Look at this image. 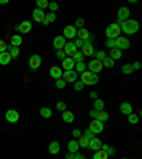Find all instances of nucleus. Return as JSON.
Listing matches in <instances>:
<instances>
[{
    "mask_svg": "<svg viewBox=\"0 0 142 159\" xmlns=\"http://www.w3.org/2000/svg\"><path fill=\"white\" fill-rule=\"evenodd\" d=\"M119 29L122 30L125 34H135L139 30V23H138V20L128 19L119 24Z\"/></svg>",
    "mask_w": 142,
    "mask_h": 159,
    "instance_id": "f257e3e1",
    "label": "nucleus"
},
{
    "mask_svg": "<svg viewBox=\"0 0 142 159\" xmlns=\"http://www.w3.org/2000/svg\"><path fill=\"white\" fill-rule=\"evenodd\" d=\"M84 85H95L99 83V77L98 74H94L91 71H84L81 74V80H80Z\"/></svg>",
    "mask_w": 142,
    "mask_h": 159,
    "instance_id": "f03ea898",
    "label": "nucleus"
},
{
    "mask_svg": "<svg viewBox=\"0 0 142 159\" xmlns=\"http://www.w3.org/2000/svg\"><path fill=\"white\" fill-rule=\"evenodd\" d=\"M105 36L108 40H115L121 36V29H119L118 23H111L105 29Z\"/></svg>",
    "mask_w": 142,
    "mask_h": 159,
    "instance_id": "7ed1b4c3",
    "label": "nucleus"
},
{
    "mask_svg": "<svg viewBox=\"0 0 142 159\" xmlns=\"http://www.w3.org/2000/svg\"><path fill=\"white\" fill-rule=\"evenodd\" d=\"M103 63L99 61V60H97V58H94V60H91L88 63V71H91V73H94V74H98V73H101L103 71Z\"/></svg>",
    "mask_w": 142,
    "mask_h": 159,
    "instance_id": "20e7f679",
    "label": "nucleus"
},
{
    "mask_svg": "<svg viewBox=\"0 0 142 159\" xmlns=\"http://www.w3.org/2000/svg\"><path fill=\"white\" fill-rule=\"evenodd\" d=\"M89 131L95 135V134H101L104 131V122H101V121H98V119H93L91 121V124H89Z\"/></svg>",
    "mask_w": 142,
    "mask_h": 159,
    "instance_id": "39448f33",
    "label": "nucleus"
},
{
    "mask_svg": "<svg viewBox=\"0 0 142 159\" xmlns=\"http://www.w3.org/2000/svg\"><path fill=\"white\" fill-rule=\"evenodd\" d=\"M129 46H131V43H129V40L126 39V37H122V36H119L118 39H115V47L118 50H128Z\"/></svg>",
    "mask_w": 142,
    "mask_h": 159,
    "instance_id": "423d86ee",
    "label": "nucleus"
},
{
    "mask_svg": "<svg viewBox=\"0 0 142 159\" xmlns=\"http://www.w3.org/2000/svg\"><path fill=\"white\" fill-rule=\"evenodd\" d=\"M29 66H30V68L33 70V71H37V70L40 68V66H41V57H40L39 54L31 56L29 58Z\"/></svg>",
    "mask_w": 142,
    "mask_h": 159,
    "instance_id": "0eeeda50",
    "label": "nucleus"
},
{
    "mask_svg": "<svg viewBox=\"0 0 142 159\" xmlns=\"http://www.w3.org/2000/svg\"><path fill=\"white\" fill-rule=\"evenodd\" d=\"M6 121L7 122H10V124H16L17 121H19V118H20V114L17 112L16 109H7L6 111Z\"/></svg>",
    "mask_w": 142,
    "mask_h": 159,
    "instance_id": "6e6552de",
    "label": "nucleus"
},
{
    "mask_svg": "<svg viewBox=\"0 0 142 159\" xmlns=\"http://www.w3.org/2000/svg\"><path fill=\"white\" fill-rule=\"evenodd\" d=\"M129 16H131V11H129V9H128V7H125V6H122L121 9L118 10V21H117V23L121 24L122 21L128 20Z\"/></svg>",
    "mask_w": 142,
    "mask_h": 159,
    "instance_id": "1a4fd4ad",
    "label": "nucleus"
},
{
    "mask_svg": "<svg viewBox=\"0 0 142 159\" xmlns=\"http://www.w3.org/2000/svg\"><path fill=\"white\" fill-rule=\"evenodd\" d=\"M81 53L84 54V57H93L94 54H95V51H94V46L89 41H84V46L83 48H81Z\"/></svg>",
    "mask_w": 142,
    "mask_h": 159,
    "instance_id": "9d476101",
    "label": "nucleus"
},
{
    "mask_svg": "<svg viewBox=\"0 0 142 159\" xmlns=\"http://www.w3.org/2000/svg\"><path fill=\"white\" fill-rule=\"evenodd\" d=\"M61 78L66 81V83H76L77 81V73L74 70H70V71H64L63 73V77Z\"/></svg>",
    "mask_w": 142,
    "mask_h": 159,
    "instance_id": "9b49d317",
    "label": "nucleus"
},
{
    "mask_svg": "<svg viewBox=\"0 0 142 159\" xmlns=\"http://www.w3.org/2000/svg\"><path fill=\"white\" fill-rule=\"evenodd\" d=\"M31 21H29V20H24L23 23H20V26H16V30L17 31H20V33L23 34H27L31 31Z\"/></svg>",
    "mask_w": 142,
    "mask_h": 159,
    "instance_id": "f8f14e48",
    "label": "nucleus"
},
{
    "mask_svg": "<svg viewBox=\"0 0 142 159\" xmlns=\"http://www.w3.org/2000/svg\"><path fill=\"white\" fill-rule=\"evenodd\" d=\"M64 39H68V40H71V39H76L77 37V29L74 26H66L64 27Z\"/></svg>",
    "mask_w": 142,
    "mask_h": 159,
    "instance_id": "ddd939ff",
    "label": "nucleus"
},
{
    "mask_svg": "<svg viewBox=\"0 0 142 159\" xmlns=\"http://www.w3.org/2000/svg\"><path fill=\"white\" fill-rule=\"evenodd\" d=\"M66 39H64L63 36H56L54 37V40H53V47L56 50H63L64 48V46H66Z\"/></svg>",
    "mask_w": 142,
    "mask_h": 159,
    "instance_id": "4468645a",
    "label": "nucleus"
},
{
    "mask_svg": "<svg viewBox=\"0 0 142 159\" xmlns=\"http://www.w3.org/2000/svg\"><path fill=\"white\" fill-rule=\"evenodd\" d=\"M101 146H103V142H101L99 138H95V136H94L93 139H89L88 149H93L94 152H95V151H99V149H101Z\"/></svg>",
    "mask_w": 142,
    "mask_h": 159,
    "instance_id": "2eb2a0df",
    "label": "nucleus"
},
{
    "mask_svg": "<svg viewBox=\"0 0 142 159\" xmlns=\"http://www.w3.org/2000/svg\"><path fill=\"white\" fill-rule=\"evenodd\" d=\"M64 53H66V56H68V57H71L73 58L74 57V54L77 53V48H76V46H74L71 41H67L66 43V46H64Z\"/></svg>",
    "mask_w": 142,
    "mask_h": 159,
    "instance_id": "dca6fc26",
    "label": "nucleus"
},
{
    "mask_svg": "<svg viewBox=\"0 0 142 159\" xmlns=\"http://www.w3.org/2000/svg\"><path fill=\"white\" fill-rule=\"evenodd\" d=\"M48 74H50V77H51V78L60 80L61 77H63V70L60 68V67H57V66H53L51 68H50Z\"/></svg>",
    "mask_w": 142,
    "mask_h": 159,
    "instance_id": "f3484780",
    "label": "nucleus"
},
{
    "mask_svg": "<svg viewBox=\"0 0 142 159\" xmlns=\"http://www.w3.org/2000/svg\"><path fill=\"white\" fill-rule=\"evenodd\" d=\"M44 17H46V13H44L43 10H40V9H34L33 10V20H34V21L43 23V21H44Z\"/></svg>",
    "mask_w": 142,
    "mask_h": 159,
    "instance_id": "a211bd4d",
    "label": "nucleus"
},
{
    "mask_svg": "<svg viewBox=\"0 0 142 159\" xmlns=\"http://www.w3.org/2000/svg\"><path fill=\"white\" fill-rule=\"evenodd\" d=\"M77 39H80V40H83V41H88V39H89V31L87 29H78L77 30Z\"/></svg>",
    "mask_w": 142,
    "mask_h": 159,
    "instance_id": "6ab92c4d",
    "label": "nucleus"
},
{
    "mask_svg": "<svg viewBox=\"0 0 142 159\" xmlns=\"http://www.w3.org/2000/svg\"><path fill=\"white\" fill-rule=\"evenodd\" d=\"M21 43H23V39H21V36H20V34H13V36L10 37V46L19 47V48H20Z\"/></svg>",
    "mask_w": 142,
    "mask_h": 159,
    "instance_id": "aec40b11",
    "label": "nucleus"
},
{
    "mask_svg": "<svg viewBox=\"0 0 142 159\" xmlns=\"http://www.w3.org/2000/svg\"><path fill=\"white\" fill-rule=\"evenodd\" d=\"M74 66H76V63H74V60L71 58V57H66V58L63 60V68L66 70V71L74 70Z\"/></svg>",
    "mask_w": 142,
    "mask_h": 159,
    "instance_id": "412c9836",
    "label": "nucleus"
},
{
    "mask_svg": "<svg viewBox=\"0 0 142 159\" xmlns=\"http://www.w3.org/2000/svg\"><path fill=\"white\" fill-rule=\"evenodd\" d=\"M67 148H68V152L71 153H77L80 149V145H78V141L77 139H71L68 142V145H67Z\"/></svg>",
    "mask_w": 142,
    "mask_h": 159,
    "instance_id": "4be33fe9",
    "label": "nucleus"
},
{
    "mask_svg": "<svg viewBox=\"0 0 142 159\" xmlns=\"http://www.w3.org/2000/svg\"><path fill=\"white\" fill-rule=\"evenodd\" d=\"M60 142H57V141H53V142H50L48 145V152L51 153V155H57V153L60 152Z\"/></svg>",
    "mask_w": 142,
    "mask_h": 159,
    "instance_id": "5701e85b",
    "label": "nucleus"
},
{
    "mask_svg": "<svg viewBox=\"0 0 142 159\" xmlns=\"http://www.w3.org/2000/svg\"><path fill=\"white\" fill-rule=\"evenodd\" d=\"M61 118H63V121L67 124L74 122V114L71 112V111H68V109H66V111L61 114Z\"/></svg>",
    "mask_w": 142,
    "mask_h": 159,
    "instance_id": "b1692460",
    "label": "nucleus"
},
{
    "mask_svg": "<svg viewBox=\"0 0 142 159\" xmlns=\"http://www.w3.org/2000/svg\"><path fill=\"white\" fill-rule=\"evenodd\" d=\"M119 111L122 114H125V115H129V114H132V105L129 102H122L119 105Z\"/></svg>",
    "mask_w": 142,
    "mask_h": 159,
    "instance_id": "393cba45",
    "label": "nucleus"
},
{
    "mask_svg": "<svg viewBox=\"0 0 142 159\" xmlns=\"http://www.w3.org/2000/svg\"><path fill=\"white\" fill-rule=\"evenodd\" d=\"M11 61V57H10L9 51H4V53H0V64L2 66H7V64Z\"/></svg>",
    "mask_w": 142,
    "mask_h": 159,
    "instance_id": "a878e982",
    "label": "nucleus"
},
{
    "mask_svg": "<svg viewBox=\"0 0 142 159\" xmlns=\"http://www.w3.org/2000/svg\"><path fill=\"white\" fill-rule=\"evenodd\" d=\"M56 19H57L56 13H51V11H48V13H46V17H44L43 24H44V26H48L50 23H53V21H56Z\"/></svg>",
    "mask_w": 142,
    "mask_h": 159,
    "instance_id": "bb28decb",
    "label": "nucleus"
},
{
    "mask_svg": "<svg viewBox=\"0 0 142 159\" xmlns=\"http://www.w3.org/2000/svg\"><path fill=\"white\" fill-rule=\"evenodd\" d=\"M108 57H111L114 61H115V60H119L121 57H122V51H121V50H118V48H111Z\"/></svg>",
    "mask_w": 142,
    "mask_h": 159,
    "instance_id": "cd10ccee",
    "label": "nucleus"
},
{
    "mask_svg": "<svg viewBox=\"0 0 142 159\" xmlns=\"http://www.w3.org/2000/svg\"><path fill=\"white\" fill-rule=\"evenodd\" d=\"M95 119H98V121H101V122H105V121H108L109 119V115L105 112V111H97V115H95Z\"/></svg>",
    "mask_w": 142,
    "mask_h": 159,
    "instance_id": "c85d7f7f",
    "label": "nucleus"
},
{
    "mask_svg": "<svg viewBox=\"0 0 142 159\" xmlns=\"http://www.w3.org/2000/svg\"><path fill=\"white\" fill-rule=\"evenodd\" d=\"M7 51H9L10 57H11V60H13V58H17V57H19V54H20V48H19V47H13V46H9Z\"/></svg>",
    "mask_w": 142,
    "mask_h": 159,
    "instance_id": "c756f323",
    "label": "nucleus"
},
{
    "mask_svg": "<svg viewBox=\"0 0 142 159\" xmlns=\"http://www.w3.org/2000/svg\"><path fill=\"white\" fill-rule=\"evenodd\" d=\"M104 107H105V102H104L101 98L94 99V109H95V111H103Z\"/></svg>",
    "mask_w": 142,
    "mask_h": 159,
    "instance_id": "7c9ffc66",
    "label": "nucleus"
},
{
    "mask_svg": "<svg viewBox=\"0 0 142 159\" xmlns=\"http://www.w3.org/2000/svg\"><path fill=\"white\" fill-rule=\"evenodd\" d=\"M78 145H80V148H85V149H88V142H89V139L87 138V136H84V135H81L78 139Z\"/></svg>",
    "mask_w": 142,
    "mask_h": 159,
    "instance_id": "2f4dec72",
    "label": "nucleus"
},
{
    "mask_svg": "<svg viewBox=\"0 0 142 159\" xmlns=\"http://www.w3.org/2000/svg\"><path fill=\"white\" fill-rule=\"evenodd\" d=\"M40 115L43 116V118H51V115H53V111H51L48 107H43V108L40 109Z\"/></svg>",
    "mask_w": 142,
    "mask_h": 159,
    "instance_id": "473e14b6",
    "label": "nucleus"
},
{
    "mask_svg": "<svg viewBox=\"0 0 142 159\" xmlns=\"http://www.w3.org/2000/svg\"><path fill=\"white\" fill-rule=\"evenodd\" d=\"M121 71H122V74H126V75H129V74H132L135 70H134L132 64H124V66L121 67Z\"/></svg>",
    "mask_w": 142,
    "mask_h": 159,
    "instance_id": "72a5a7b5",
    "label": "nucleus"
},
{
    "mask_svg": "<svg viewBox=\"0 0 142 159\" xmlns=\"http://www.w3.org/2000/svg\"><path fill=\"white\" fill-rule=\"evenodd\" d=\"M101 63H103V67H105V68H112V67H114V63H115V61H114L111 57L107 56L105 58L101 61Z\"/></svg>",
    "mask_w": 142,
    "mask_h": 159,
    "instance_id": "f704fd0d",
    "label": "nucleus"
},
{
    "mask_svg": "<svg viewBox=\"0 0 142 159\" xmlns=\"http://www.w3.org/2000/svg\"><path fill=\"white\" fill-rule=\"evenodd\" d=\"M93 159H109V156L104 152L103 149H99V151H95V152H94Z\"/></svg>",
    "mask_w": 142,
    "mask_h": 159,
    "instance_id": "c9c22d12",
    "label": "nucleus"
},
{
    "mask_svg": "<svg viewBox=\"0 0 142 159\" xmlns=\"http://www.w3.org/2000/svg\"><path fill=\"white\" fill-rule=\"evenodd\" d=\"M84 58H85V57H84V54L81 53V50H77V53L74 54V57H73V60H74V63H84Z\"/></svg>",
    "mask_w": 142,
    "mask_h": 159,
    "instance_id": "e433bc0d",
    "label": "nucleus"
},
{
    "mask_svg": "<svg viewBox=\"0 0 142 159\" xmlns=\"http://www.w3.org/2000/svg\"><path fill=\"white\" fill-rule=\"evenodd\" d=\"M74 68H76L74 71H76L77 74H83L84 71H87V70H85V68H87V66H85L84 63H77L76 66H74Z\"/></svg>",
    "mask_w": 142,
    "mask_h": 159,
    "instance_id": "4c0bfd02",
    "label": "nucleus"
},
{
    "mask_svg": "<svg viewBox=\"0 0 142 159\" xmlns=\"http://www.w3.org/2000/svg\"><path fill=\"white\" fill-rule=\"evenodd\" d=\"M101 149H103L104 152L107 153V155H115V149L112 148V146H109V145H105V143H103V146H101Z\"/></svg>",
    "mask_w": 142,
    "mask_h": 159,
    "instance_id": "58836bf2",
    "label": "nucleus"
},
{
    "mask_svg": "<svg viewBox=\"0 0 142 159\" xmlns=\"http://www.w3.org/2000/svg\"><path fill=\"white\" fill-rule=\"evenodd\" d=\"M139 121V115L138 114H129L128 115V122L132 124V125H135V124H138Z\"/></svg>",
    "mask_w": 142,
    "mask_h": 159,
    "instance_id": "ea45409f",
    "label": "nucleus"
},
{
    "mask_svg": "<svg viewBox=\"0 0 142 159\" xmlns=\"http://www.w3.org/2000/svg\"><path fill=\"white\" fill-rule=\"evenodd\" d=\"M36 4H37V9L40 10H44L46 7H48V2L47 0H37Z\"/></svg>",
    "mask_w": 142,
    "mask_h": 159,
    "instance_id": "a19ab883",
    "label": "nucleus"
},
{
    "mask_svg": "<svg viewBox=\"0 0 142 159\" xmlns=\"http://www.w3.org/2000/svg\"><path fill=\"white\" fill-rule=\"evenodd\" d=\"M56 108L58 109V111H61V112H64L67 109V104L64 102V101H58V102L56 104Z\"/></svg>",
    "mask_w": 142,
    "mask_h": 159,
    "instance_id": "79ce46f5",
    "label": "nucleus"
},
{
    "mask_svg": "<svg viewBox=\"0 0 142 159\" xmlns=\"http://www.w3.org/2000/svg\"><path fill=\"white\" fill-rule=\"evenodd\" d=\"M94 56L97 57V60H99V61H103V60L107 57V53H105V51H103V50H99V51H97V53L94 54Z\"/></svg>",
    "mask_w": 142,
    "mask_h": 159,
    "instance_id": "37998d69",
    "label": "nucleus"
},
{
    "mask_svg": "<svg viewBox=\"0 0 142 159\" xmlns=\"http://www.w3.org/2000/svg\"><path fill=\"white\" fill-rule=\"evenodd\" d=\"M66 81H64L63 78H60V80H56V87L58 89H61V88H66Z\"/></svg>",
    "mask_w": 142,
    "mask_h": 159,
    "instance_id": "c03bdc74",
    "label": "nucleus"
},
{
    "mask_svg": "<svg viewBox=\"0 0 142 159\" xmlns=\"http://www.w3.org/2000/svg\"><path fill=\"white\" fill-rule=\"evenodd\" d=\"M83 88H84V84L77 80L76 83H74V89H76V91H83Z\"/></svg>",
    "mask_w": 142,
    "mask_h": 159,
    "instance_id": "a18cd8bd",
    "label": "nucleus"
},
{
    "mask_svg": "<svg viewBox=\"0 0 142 159\" xmlns=\"http://www.w3.org/2000/svg\"><path fill=\"white\" fill-rule=\"evenodd\" d=\"M7 48H9V46H7L6 41H4V40H0V53L7 51Z\"/></svg>",
    "mask_w": 142,
    "mask_h": 159,
    "instance_id": "49530a36",
    "label": "nucleus"
},
{
    "mask_svg": "<svg viewBox=\"0 0 142 159\" xmlns=\"http://www.w3.org/2000/svg\"><path fill=\"white\" fill-rule=\"evenodd\" d=\"M48 9H50V11L51 13H56L57 10H58V3H48Z\"/></svg>",
    "mask_w": 142,
    "mask_h": 159,
    "instance_id": "de8ad7c7",
    "label": "nucleus"
},
{
    "mask_svg": "<svg viewBox=\"0 0 142 159\" xmlns=\"http://www.w3.org/2000/svg\"><path fill=\"white\" fill-rule=\"evenodd\" d=\"M77 29V27H78V29H83L84 27V19L83 17H78V19L76 20V26H74Z\"/></svg>",
    "mask_w": 142,
    "mask_h": 159,
    "instance_id": "09e8293b",
    "label": "nucleus"
},
{
    "mask_svg": "<svg viewBox=\"0 0 142 159\" xmlns=\"http://www.w3.org/2000/svg\"><path fill=\"white\" fill-rule=\"evenodd\" d=\"M56 57H57V58H60L61 61H63V60L66 58V53H64V50H57Z\"/></svg>",
    "mask_w": 142,
    "mask_h": 159,
    "instance_id": "8fccbe9b",
    "label": "nucleus"
},
{
    "mask_svg": "<svg viewBox=\"0 0 142 159\" xmlns=\"http://www.w3.org/2000/svg\"><path fill=\"white\" fill-rule=\"evenodd\" d=\"M105 46L108 47L109 50H111V48H117V47H115V40H107V41H105Z\"/></svg>",
    "mask_w": 142,
    "mask_h": 159,
    "instance_id": "3c124183",
    "label": "nucleus"
},
{
    "mask_svg": "<svg viewBox=\"0 0 142 159\" xmlns=\"http://www.w3.org/2000/svg\"><path fill=\"white\" fill-rule=\"evenodd\" d=\"M73 44H74V46H76V48L78 50V48H83V46H84V41H83V40H80V39H77Z\"/></svg>",
    "mask_w": 142,
    "mask_h": 159,
    "instance_id": "603ef678",
    "label": "nucleus"
},
{
    "mask_svg": "<svg viewBox=\"0 0 142 159\" xmlns=\"http://www.w3.org/2000/svg\"><path fill=\"white\" fill-rule=\"evenodd\" d=\"M84 136H87L88 139H93L94 138V134L89 131V129H85V132H84Z\"/></svg>",
    "mask_w": 142,
    "mask_h": 159,
    "instance_id": "864d4df0",
    "label": "nucleus"
},
{
    "mask_svg": "<svg viewBox=\"0 0 142 159\" xmlns=\"http://www.w3.org/2000/svg\"><path fill=\"white\" fill-rule=\"evenodd\" d=\"M81 135H83V134H81V131H80V129H73V136H76V138L78 139Z\"/></svg>",
    "mask_w": 142,
    "mask_h": 159,
    "instance_id": "5fc2aeb1",
    "label": "nucleus"
},
{
    "mask_svg": "<svg viewBox=\"0 0 142 159\" xmlns=\"http://www.w3.org/2000/svg\"><path fill=\"white\" fill-rule=\"evenodd\" d=\"M74 159H87V158H85V156L83 155V153L77 152V153H74Z\"/></svg>",
    "mask_w": 142,
    "mask_h": 159,
    "instance_id": "6e6d98bb",
    "label": "nucleus"
},
{
    "mask_svg": "<svg viewBox=\"0 0 142 159\" xmlns=\"http://www.w3.org/2000/svg\"><path fill=\"white\" fill-rule=\"evenodd\" d=\"M132 67H134V70H135V71H136V70H139V68H141V63H139V61H135V63L132 64Z\"/></svg>",
    "mask_w": 142,
    "mask_h": 159,
    "instance_id": "4d7b16f0",
    "label": "nucleus"
},
{
    "mask_svg": "<svg viewBox=\"0 0 142 159\" xmlns=\"http://www.w3.org/2000/svg\"><path fill=\"white\" fill-rule=\"evenodd\" d=\"M88 115H89V116H91V118H94V119H95V115H97V111H95V109H91V111H89V112H88Z\"/></svg>",
    "mask_w": 142,
    "mask_h": 159,
    "instance_id": "13d9d810",
    "label": "nucleus"
},
{
    "mask_svg": "<svg viewBox=\"0 0 142 159\" xmlns=\"http://www.w3.org/2000/svg\"><path fill=\"white\" fill-rule=\"evenodd\" d=\"M89 98H93V99H97V98H98V95H97L95 91H93V93H89Z\"/></svg>",
    "mask_w": 142,
    "mask_h": 159,
    "instance_id": "bf43d9fd",
    "label": "nucleus"
},
{
    "mask_svg": "<svg viewBox=\"0 0 142 159\" xmlns=\"http://www.w3.org/2000/svg\"><path fill=\"white\" fill-rule=\"evenodd\" d=\"M66 159H74V153H71V152H68L66 155Z\"/></svg>",
    "mask_w": 142,
    "mask_h": 159,
    "instance_id": "052dcab7",
    "label": "nucleus"
},
{
    "mask_svg": "<svg viewBox=\"0 0 142 159\" xmlns=\"http://www.w3.org/2000/svg\"><path fill=\"white\" fill-rule=\"evenodd\" d=\"M9 3V0H0V4H7Z\"/></svg>",
    "mask_w": 142,
    "mask_h": 159,
    "instance_id": "680f3d73",
    "label": "nucleus"
},
{
    "mask_svg": "<svg viewBox=\"0 0 142 159\" xmlns=\"http://www.w3.org/2000/svg\"><path fill=\"white\" fill-rule=\"evenodd\" d=\"M122 159H128V158H122Z\"/></svg>",
    "mask_w": 142,
    "mask_h": 159,
    "instance_id": "e2e57ef3",
    "label": "nucleus"
}]
</instances>
